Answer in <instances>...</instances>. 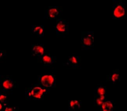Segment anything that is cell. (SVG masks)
Masks as SVG:
<instances>
[{
  "label": "cell",
  "instance_id": "6da1fadb",
  "mask_svg": "<svg viewBox=\"0 0 127 111\" xmlns=\"http://www.w3.org/2000/svg\"><path fill=\"white\" fill-rule=\"evenodd\" d=\"M50 92V88L44 87L37 83L26 89L25 96L29 100H41Z\"/></svg>",
  "mask_w": 127,
  "mask_h": 111
},
{
  "label": "cell",
  "instance_id": "7a4b0ae2",
  "mask_svg": "<svg viewBox=\"0 0 127 111\" xmlns=\"http://www.w3.org/2000/svg\"><path fill=\"white\" fill-rule=\"evenodd\" d=\"M112 17L114 20H121L125 18L126 7L123 1L113 0Z\"/></svg>",
  "mask_w": 127,
  "mask_h": 111
},
{
  "label": "cell",
  "instance_id": "3957f363",
  "mask_svg": "<svg viewBox=\"0 0 127 111\" xmlns=\"http://www.w3.org/2000/svg\"><path fill=\"white\" fill-rule=\"evenodd\" d=\"M94 32L82 31L81 32V45L82 50H93L94 46Z\"/></svg>",
  "mask_w": 127,
  "mask_h": 111
},
{
  "label": "cell",
  "instance_id": "277c9868",
  "mask_svg": "<svg viewBox=\"0 0 127 111\" xmlns=\"http://www.w3.org/2000/svg\"><path fill=\"white\" fill-rule=\"evenodd\" d=\"M56 76L53 74L44 73L38 75V83L44 87L51 88L56 86Z\"/></svg>",
  "mask_w": 127,
  "mask_h": 111
},
{
  "label": "cell",
  "instance_id": "5b68a950",
  "mask_svg": "<svg viewBox=\"0 0 127 111\" xmlns=\"http://www.w3.org/2000/svg\"><path fill=\"white\" fill-rule=\"evenodd\" d=\"M56 20V24L54 28L56 35L64 37L69 33V23L62 18Z\"/></svg>",
  "mask_w": 127,
  "mask_h": 111
},
{
  "label": "cell",
  "instance_id": "8992f818",
  "mask_svg": "<svg viewBox=\"0 0 127 111\" xmlns=\"http://www.w3.org/2000/svg\"><path fill=\"white\" fill-rule=\"evenodd\" d=\"M62 7L58 6H48L45 13L44 18L50 20L55 19L61 18L62 14Z\"/></svg>",
  "mask_w": 127,
  "mask_h": 111
},
{
  "label": "cell",
  "instance_id": "52a82bcc",
  "mask_svg": "<svg viewBox=\"0 0 127 111\" xmlns=\"http://www.w3.org/2000/svg\"><path fill=\"white\" fill-rule=\"evenodd\" d=\"M0 76L1 91L6 93L12 90L15 84L13 79L7 75H0Z\"/></svg>",
  "mask_w": 127,
  "mask_h": 111
},
{
  "label": "cell",
  "instance_id": "ba28073f",
  "mask_svg": "<svg viewBox=\"0 0 127 111\" xmlns=\"http://www.w3.org/2000/svg\"><path fill=\"white\" fill-rule=\"evenodd\" d=\"M46 50L44 45L41 43L33 44L32 46V54L40 62Z\"/></svg>",
  "mask_w": 127,
  "mask_h": 111
},
{
  "label": "cell",
  "instance_id": "9c48e42d",
  "mask_svg": "<svg viewBox=\"0 0 127 111\" xmlns=\"http://www.w3.org/2000/svg\"><path fill=\"white\" fill-rule=\"evenodd\" d=\"M56 57L51 54L50 50H46L40 62L45 66H49L55 62Z\"/></svg>",
  "mask_w": 127,
  "mask_h": 111
},
{
  "label": "cell",
  "instance_id": "30bf717a",
  "mask_svg": "<svg viewBox=\"0 0 127 111\" xmlns=\"http://www.w3.org/2000/svg\"><path fill=\"white\" fill-rule=\"evenodd\" d=\"M81 62V57L72 55L68 57L65 65L71 66L73 68H77Z\"/></svg>",
  "mask_w": 127,
  "mask_h": 111
},
{
  "label": "cell",
  "instance_id": "8fae6325",
  "mask_svg": "<svg viewBox=\"0 0 127 111\" xmlns=\"http://www.w3.org/2000/svg\"><path fill=\"white\" fill-rule=\"evenodd\" d=\"M121 76L120 75L119 69H116L113 71L111 73L107 76V81L111 82L113 84L121 81Z\"/></svg>",
  "mask_w": 127,
  "mask_h": 111
},
{
  "label": "cell",
  "instance_id": "7c38bea8",
  "mask_svg": "<svg viewBox=\"0 0 127 111\" xmlns=\"http://www.w3.org/2000/svg\"><path fill=\"white\" fill-rule=\"evenodd\" d=\"M81 101L70 100L68 103V110L69 111H79L81 110Z\"/></svg>",
  "mask_w": 127,
  "mask_h": 111
},
{
  "label": "cell",
  "instance_id": "4fadbf2b",
  "mask_svg": "<svg viewBox=\"0 0 127 111\" xmlns=\"http://www.w3.org/2000/svg\"><path fill=\"white\" fill-rule=\"evenodd\" d=\"M100 107V111H114V103L112 100H106Z\"/></svg>",
  "mask_w": 127,
  "mask_h": 111
},
{
  "label": "cell",
  "instance_id": "5bb4252c",
  "mask_svg": "<svg viewBox=\"0 0 127 111\" xmlns=\"http://www.w3.org/2000/svg\"><path fill=\"white\" fill-rule=\"evenodd\" d=\"M32 33L35 34L40 37L44 35V28L43 25H32Z\"/></svg>",
  "mask_w": 127,
  "mask_h": 111
},
{
  "label": "cell",
  "instance_id": "9a60e30c",
  "mask_svg": "<svg viewBox=\"0 0 127 111\" xmlns=\"http://www.w3.org/2000/svg\"><path fill=\"white\" fill-rule=\"evenodd\" d=\"M106 90L107 87L106 86L99 85L95 88L94 94L95 96H106Z\"/></svg>",
  "mask_w": 127,
  "mask_h": 111
},
{
  "label": "cell",
  "instance_id": "2e32d148",
  "mask_svg": "<svg viewBox=\"0 0 127 111\" xmlns=\"http://www.w3.org/2000/svg\"><path fill=\"white\" fill-rule=\"evenodd\" d=\"M106 99V96L94 97V104L95 107H100Z\"/></svg>",
  "mask_w": 127,
  "mask_h": 111
},
{
  "label": "cell",
  "instance_id": "e0dca14e",
  "mask_svg": "<svg viewBox=\"0 0 127 111\" xmlns=\"http://www.w3.org/2000/svg\"><path fill=\"white\" fill-rule=\"evenodd\" d=\"M7 100V96L5 93L1 92L0 94V103L4 105H6Z\"/></svg>",
  "mask_w": 127,
  "mask_h": 111
},
{
  "label": "cell",
  "instance_id": "ac0fdd59",
  "mask_svg": "<svg viewBox=\"0 0 127 111\" xmlns=\"http://www.w3.org/2000/svg\"><path fill=\"white\" fill-rule=\"evenodd\" d=\"M4 105V108L2 111H16L15 108L7 105V104Z\"/></svg>",
  "mask_w": 127,
  "mask_h": 111
},
{
  "label": "cell",
  "instance_id": "d6986e66",
  "mask_svg": "<svg viewBox=\"0 0 127 111\" xmlns=\"http://www.w3.org/2000/svg\"><path fill=\"white\" fill-rule=\"evenodd\" d=\"M6 56V52L5 51H0V60H2L4 59V58Z\"/></svg>",
  "mask_w": 127,
  "mask_h": 111
},
{
  "label": "cell",
  "instance_id": "ffe728a7",
  "mask_svg": "<svg viewBox=\"0 0 127 111\" xmlns=\"http://www.w3.org/2000/svg\"><path fill=\"white\" fill-rule=\"evenodd\" d=\"M126 53L127 54V41L126 42Z\"/></svg>",
  "mask_w": 127,
  "mask_h": 111
}]
</instances>
